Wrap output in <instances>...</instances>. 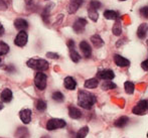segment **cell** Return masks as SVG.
Here are the masks:
<instances>
[{
  "mask_svg": "<svg viewBox=\"0 0 148 138\" xmlns=\"http://www.w3.org/2000/svg\"><path fill=\"white\" fill-rule=\"evenodd\" d=\"M96 103V96L85 90H80L78 95V105L86 110H90L93 108Z\"/></svg>",
  "mask_w": 148,
  "mask_h": 138,
  "instance_id": "obj_1",
  "label": "cell"
},
{
  "mask_svg": "<svg viewBox=\"0 0 148 138\" xmlns=\"http://www.w3.org/2000/svg\"><path fill=\"white\" fill-rule=\"evenodd\" d=\"M26 66L37 72H45L49 69V64L45 58H29L26 62Z\"/></svg>",
  "mask_w": 148,
  "mask_h": 138,
  "instance_id": "obj_2",
  "label": "cell"
},
{
  "mask_svg": "<svg viewBox=\"0 0 148 138\" xmlns=\"http://www.w3.org/2000/svg\"><path fill=\"white\" fill-rule=\"evenodd\" d=\"M47 77L45 73H42V72L36 73V75H35V77H34L35 87L38 90H40V91L45 90V88H47Z\"/></svg>",
  "mask_w": 148,
  "mask_h": 138,
  "instance_id": "obj_3",
  "label": "cell"
},
{
  "mask_svg": "<svg viewBox=\"0 0 148 138\" xmlns=\"http://www.w3.org/2000/svg\"><path fill=\"white\" fill-rule=\"evenodd\" d=\"M66 125V121L62 120V119H58V118H51L47 121V129L49 131L51 130H57L60 128H64Z\"/></svg>",
  "mask_w": 148,
  "mask_h": 138,
  "instance_id": "obj_4",
  "label": "cell"
},
{
  "mask_svg": "<svg viewBox=\"0 0 148 138\" xmlns=\"http://www.w3.org/2000/svg\"><path fill=\"white\" fill-rule=\"evenodd\" d=\"M28 41V34L25 30H20L19 32L17 33L15 39H14V43H15L17 47H23L24 45L27 43Z\"/></svg>",
  "mask_w": 148,
  "mask_h": 138,
  "instance_id": "obj_5",
  "label": "cell"
},
{
  "mask_svg": "<svg viewBox=\"0 0 148 138\" xmlns=\"http://www.w3.org/2000/svg\"><path fill=\"white\" fill-rule=\"evenodd\" d=\"M87 25V20L85 18H78L77 20H75L74 24H73V29L76 33H82L84 32L85 27Z\"/></svg>",
  "mask_w": 148,
  "mask_h": 138,
  "instance_id": "obj_6",
  "label": "cell"
},
{
  "mask_svg": "<svg viewBox=\"0 0 148 138\" xmlns=\"http://www.w3.org/2000/svg\"><path fill=\"white\" fill-rule=\"evenodd\" d=\"M147 100H141L134 108H133L132 112L136 115H144L147 111Z\"/></svg>",
  "mask_w": 148,
  "mask_h": 138,
  "instance_id": "obj_7",
  "label": "cell"
},
{
  "mask_svg": "<svg viewBox=\"0 0 148 138\" xmlns=\"http://www.w3.org/2000/svg\"><path fill=\"white\" fill-rule=\"evenodd\" d=\"M97 77L101 80H113L115 78V74L112 70H102L97 73Z\"/></svg>",
  "mask_w": 148,
  "mask_h": 138,
  "instance_id": "obj_8",
  "label": "cell"
},
{
  "mask_svg": "<svg viewBox=\"0 0 148 138\" xmlns=\"http://www.w3.org/2000/svg\"><path fill=\"white\" fill-rule=\"evenodd\" d=\"M114 62L120 68H127L130 66V60L120 55H114Z\"/></svg>",
  "mask_w": 148,
  "mask_h": 138,
  "instance_id": "obj_9",
  "label": "cell"
},
{
  "mask_svg": "<svg viewBox=\"0 0 148 138\" xmlns=\"http://www.w3.org/2000/svg\"><path fill=\"white\" fill-rule=\"evenodd\" d=\"M83 4V0H71L70 4L68 6V12L70 14H73L79 10L81 5Z\"/></svg>",
  "mask_w": 148,
  "mask_h": 138,
  "instance_id": "obj_10",
  "label": "cell"
},
{
  "mask_svg": "<svg viewBox=\"0 0 148 138\" xmlns=\"http://www.w3.org/2000/svg\"><path fill=\"white\" fill-rule=\"evenodd\" d=\"M12 91L8 88L4 89L3 91L1 92L0 94V99H1V102L3 103H9L10 101L12 100Z\"/></svg>",
  "mask_w": 148,
  "mask_h": 138,
  "instance_id": "obj_11",
  "label": "cell"
},
{
  "mask_svg": "<svg viewBox=\"0 0 148 138\" xmlns=\"http://www.w3.org/2000/svg\"><path fill=\"white\" fill-rule=\"evenodd\" d=\"M19 117L24 124H28L31 121V110L30 109H23L19 112Z\"/></svg>",
  "mask_w": 148,
  "mask_h": 138,
  "instance_id": "obj_12",
  "label": "cell"
},
{
  "mask_svg": "<svg viewBox=\"0 0 148 138\" xmlns=\"http://www.w3.org/2000/svg\"><path fill=\"white\" fill-rule=\"evenodd\" d=\"M80 49H81V51H82L83 55L86 56V58H90V56H92V47L87 41H81Z\"/></svg>",
  "mask_w": 148,
  "mask_h": 138,
  "instance_id": "obj_13",
  "label": "cell"
},
{
  "mask_svg": "<svg viewBox=\"0 0 148 138\" xmlns=\"http://www.w3.org/2000/svg\"><path fill=\"white\" fill-rule=\"evenodd\" d=\"M14 26L19 31L25 30V29H27L28 27V22L26 21L25 19H23V18H16V19L14 20Z\"/></svg>",
  "mask_w": 148,
  "mask_h": 138,
  "instance_id": "obj_14",
  "label": "cell"
},
{
  "mask_svg": "<svg viewBox=\"0 0 148 138\" xmlns=\"http://www.w3.org/2000/svg\"><path fill=\"white\" fill-rule=\"evenodd\" d=\"M91 43H93V45L96 49H100L104 45V41L99 34H94L91 36Z\"/></svg>",
  "mask_w": 148,
  "mask_h": 138,
  "instance_id": "obj_15",
  "label": "cell"
},
{
  "mask_svg": "<svg viewBox=\"0 0 148 138\" xmlns=\"http://www.w3.org/2000/svg\"><path fill=\"white\" fill-rule=\"evenodd\" d=\"M64 88H66V89L73 91V90L76 89L77 82L74 80V78H73V77H66V78L64 79Z\"/></svg>",
  "mask_w": 148,
  "mask_h": 138,
  "instance_id": "obj_16",
  "label": "cell"
},
{
  "mask_svg": "<svg viewBox=\"0 0 148 138\" xmlns=\"http://www.w3.org/2000/svg\"><path fill=\"white\" fill-rule=\"evenodd\" d=\"M148 32V25L147 23H142L140 26L137 29V36L139 37L140 39H143L146 37Z\"/></svg>",
  "mask_w": 148,
  "mask_h": 138,
  "instance_id": "obj_17",
  "label": "cell"
},
{
  "mask_svg": "<svg viewBox=\"0 0 148 138\" xmlns=\"http://www.w3.org/2000/svg\"><path fill=\"white\" fill-rule=\"evenodd\" d=\"M69 115L73 119H80L82 117V112L77 107H70L69 108Z\"/></svg>",
  "mask_w": 148,
  "mask_h": 138,
  "instance_id": "obj_18",
  "label": "cell"
},
{
  "mask_svg": "<svg viewBox=\"0 0 148 138\" xmlns=\"http://www.w3.org/2000/svg\"><path fill=\"white\" fill-rule=\"evenodd\" d=\"M112 32H113L114 35H116V36H119V35H121V33H122V24H121V21L120 19H116L115 23H114L113 27H112Z\"/></svg>",
  "mask_w": 148,
  "mask_h": 138,
  "instance_id": "obj_19",
  "label": "cell"
},
{
  "mask_svg": "<svg viewBox=\"0 0 148 138\" xmlns=\"http://www.w3.org/2000/svg\"><path fill=\"white\" fill-rule=\"evenodd\" d=\"M104 16H105L106 19L116 20L119 18V13L117 11H114V10H106L104 12Z\"/></svg>",
  "mask_w": 148,
  "mask_h": 138,
  "instance_id": "obj_20",
  "label": "cell"
},
{
  "mask_svg": "<svg viewBox=\"0 0 148 138\" xmlns=\"http://www.w3.org/2000/svg\"><path fill=\"white\" fill-rule=\"evenodd\" d=\"M99 86V81L97 79H89L84 84V87L86 89H95Z\"/></svg>",
  "mask_w": 148,
  "mask_h": 138,
  "instance_id": "obj_21",
  "label": "cell"
},
{
  "mask_svg": "<svg viewBox=\"0 0 148 138\" xmlns=\"http://www.w3.org/2000/svg\"><path fill=\"white\" fill-rule=\"evenodd\" d=\"M128 121H129L128 117H127V116H122V117L118 118L117 120L115 121L114 125H115L116 127H119V128H123V127H125V125L128 123Z\"/></svg>",
  "mask_w": 148,
  "mask_h": 138,
  "instance_id": "obj_22",
  "label": "cell"
},
{
  "mask_svg": "<svg viewBox=\"0 0 148 138\" xmlns=\"http://www.w3.org/2000/svg\"><path fill=\"white\" fill-rule=\"evenodd\" d=\"M53 4H49V5L45 6V8L43 9V12L42 14H41V16H42V19L45 20L47 23H49V12H51V7H53Z\"/></svg>",
  "mask_w": 148,
  "mask_h": 138,
  "instance_id": "obj_23",
  "label": "cell"
},
{
  "mask_svg": "<svg viewBox=\"0 0 148 138\" xmlns=\"http://www.w3.org/2000/svg\"><path fill=\"white\" fill-rule=\"evenodd\" d=\"M102 89L104 90V91H108V90H113L115 89L116 87H117V85H116L115 83H113L112 81H109V80H106L105 82L102 84Z\"/></svg>",
  "mask_w": 148,
  "mask_h": 138,
  "instance_id": "obj_24",
  "label": "cell"
},
{
  "mask_svg": "<svg viewBox=\"0 0 148 138\" xmlns=\"http://www.w3.org/2000/svg\"><path fill=\"white\" fill-rule=\"evenodd\" d=\"M124 90L127 94L131 95V94L134 93L135 85L132 82H130V81H127V82H125V84H124Z\"/></svg>",
  "mask_w": 148,
  "mask_h": 138,
  "instance_id": "obj_25",
  "label": "cell"
},
{
  "mask_svg": "<svg viewBox=\"0 0 148 138\" xmlns=\"http://www.w3.org/2000/svg\"><path fill=\"white\" fill-rule=\"evenodd\" d=\"M88 15L90 19H92L93 21H97L98 18H99V13H98V10L92 9V8H88Z\"/></svg>",
  "mask_w": 148,
  "mask_h": 138,
  "instance_id": "obj_26",
  "label": "cell"
},
{
  "mask_svg": "<svg viewBox=\"0 0 148 138\" xmlns=\"http://www.w3.org/2000/svg\"><path fill=\"white\" fill-rule=\"evenodd\" d=\"M88 133H89V127L85 126V127H83V128H81L80 130L77 132L76 137L75 138H85L88 135Z\"/></svg>",
  "mask_w": 148,
  "mask_h": 138,
  "instance_id": "obj_27",
  "label": "cell"
},
{
  "mask_svg": "<svg viewBox=\"0 0 148 138\" xmlns=\"http://www.w3.org/2000/svg\"><path fill=\"white\" fill-rule=\"evenodd\" d=\"M70 56L74 62H79L81 60V56L79 55V53L77 51H75V49H71L70 51Z\"/></svg>",
  "mask_w": 148,
  "mask_h": 138,
  "instance_id": "obj_28",
  "label": "cell"
},
{
  "mask_svg": "<svg viewBox=\"0 0 148 138\" xmlns=\"http://www.w3.org/2000/svg\"><path fill=\"white\" fill-rule=\"evenodd\" d=\"M9 51V47L4 41H0V56H4Z\"/></svg>",
  "mask_w": 148,
  "mask_h": 138,
  "instance_id": "obj_29",
  "label": "cell"
},
{
  "mask_svg": "<svg viewBox=\"0 0 148 138\" xmlns=\"http://www.w3.org/2000/svg\"><path fill=\"white\" fill-rule=\"evenodd\" d=\"M35 107H36V109L38 111H45L47 109V102L43 101V100H40V99L37 100Z\"/></svg>",
  "mask_w": 148,
  "mask_h": 138,
  "instance_id": "obj_30",
  "label": "cell"
},
{
  "mask_svg": "<svg viewBox=\"0 0 148 138\" xmlns=\"http://www.w3.org/2000/svg\"><path fill=\"white\" fill-rule=\"evenodd\" d=\"M53 99L55 100V101L57 102H62L64 101V94L62 93V92H55V93L53 94Z\"/></svg>",
  "mask_w": 148,
  "mask_h": 138,
  "instance_id": "obj_31",
  "label": "cell"
},
{
  "mask_svg": "<svg viewBox=\"0 0 148 138\" xmlns=\"http://www.w3.org/2000/svg\"><path fill=\"white\" fill-rule=\"evenodd\" d=\"M101 6H102L101 2L98 1V0H93V1H91V2H90V4H89V8H92V9H96V10L99 9Z\"/></svg>",
  "mask_w": 148,
  "mask_h": 138,
  "instance_id": "obj_32",
  "label": "cell"
},
{
  "mask_svg": "<svg viewBox=\"0 0 148 138\" xmlns=\"http://www.w3.org/2000/svg\"><path fill=\"white\" fill-rule=\"evenodd\" d=\"M47 58H53V60H58V58H60V56L58 55V54L51 53V51L47 54Z\"/></svg>",
  "mask_w": 148,
  "mask_h": 138,
  "instance_id": "obj_33",
  "label": "cell"
},
{
  "mask_svg": "<svg viewBox=\"0 0 148 138\" xmlns=\"http://www.w3.org/2000/svg\"><path fill=\"white\" fill-rule=\"evenodd\" d=\"M140 12H141V14H142V15L144 16L145 18L148 17V7H147V6H144V7L141 8Z\"/></svg>",
  "mask_w": 148,
  "mask_h": 138,
  "instance_id": "obj_34",
  "label": "cell"
},
{
  "mask_svg": "<svg viewBox=\"0 0 148 138\" xmlns=\"http://www.w3.org/2000/svg\"><path fill=\"white\" fill-rule=\"evenodd\" d=\"M66 45H68L69 49H75V41H73V39H69L68 43H66Z\"/></svg>",
  "mask_w": 148,
  "mask_h": 138,
  "instance_id": "obj_35",
  "label": "cell"
},
{
  "mask_svg": "<svg viewBox=\"0 0 148 138\" xmlns=\"http://www.w3.org/2000/svg\"><path fill=\"white\" fill-rule=\"evenodd\" d=\"M6 9H7V4L4 2V0H0V10L5 11Z\"/></svg>",
  "mask_w": 148,
  "mask_h": 138,
  "instance_id": "obj_36",
  "label": "cell"
},
{
  "mask_svg": "<svg viewBox=\"0 0 148 138\" xmlns=\"http://www.w3.org/2000/svg\"><path fill=\"white\" fill-rule=\"evenodd\" d=\"M141 67H142V69L144 71H148V60H145L144 62H142V64H141Z\"/></svg>",
  "mask_w": 148,
  "mask_h": 138,
  "instance_id": "obj_37",
  "label": "cell"
},
{
  "mask_svg": "<svg viewBox=\"0 0 148 138\" xmlns=\"http://www.w3.org/2000/svg\"><path fill=\"white\" fill-rule=\"evenodd\" d=\"M4 32H5V30H4V27L3 25L1 24V22H0V35H3Z\"/></svg>",
  "mask_w": 148,
  "mask_h": 138,
  "instance_id": "obj_38",
  "label": "cell"
},
{
  "mask_svg": "<svg viewBox=\"0 0 148 138\" xmlns=\"http://www.w3.org/2000/svg\"><path fill=\"white\" fill-rule=\"evenodd\" d=\"M3 102H0V110H2L4 108V105H3Z\"/></svg>",
  "mask_w": 148,
  "mask_h": 138,
  "instance_id": "obj_39",
  "label": "cell"
},
{
  "mask_svg": "<svg viewBox=\"0 0 148 138\" xmlns=\"http://www.w3.org/2000/svg\"><path fill=\"white\" fill-rule=\"evenodd\" d=\"M0 64H1V58H0Z\"/></svg>",
  "mask_w": 148,
  "mask_h": 138,
  "instance_id": "obj_40",
  "label": "cell"
},
{
  "mask_svg": "<svg viewBox=\"0 0 148 138\" xmlns=\"http://www.w3.org/2000/svg\"><path fill=\"white\" fill-rule=\"evenodd\" d=\"M120 1H125V0H120Z\"/></svg>",
  "mask_w": 148,
  "mask_h": 138,
  "instance_id": "obj_41",
  "label": "cell"
}]
</instances>
